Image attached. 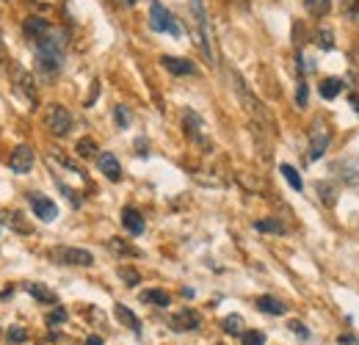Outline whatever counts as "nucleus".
Listing matches in <instances>:
<instances>
[{"instance_id":"1","label":"nucleus","mask_w":359,"mask_h":345,"mask_svg":"<svg viewBox=\"0 0 359 345\" xmlns=\"http://www.w3.org/2000/svg\"><path fill=\"white\" fill-rule=\"evenodd\" d=\"M36 72L45 78H55L61 72L64 64V36L61 34H50L42 42H36Z\"/></svg>"},{"instance_id":"2","label":"nucleus","mask_w":359,"mask_h":345,"mask_svg":"<svg viewBox=\"0 0 359 345\" xmlns=\"http://www.w3.org/2000/svg\"><path fill=\"white\" fill-rule=\"evenodd\" d=\"M149 25H152V31L169 34V36H175V39L182 34V31H180V25H177V20H175V14H172L163 3H158V0H152V3H149Z\"/></svg>"},{"instance_id":"3","label":"nucleus","mask_w":359,"mask_h":345,"mask_svg":"<svg viewBox=\"0 0 359 345\" xmlns=\"http://www.w3.org/2000/svg\"><path fill=\"white\" fill-rule=\"evenodd\" d=\"M50 259L58 262V265H67V268H89V265H94L91 252L75 249V246H58V249H53Z\"/></svg>"},{"instance_id":"4","label":"nucleus","mask_w":359,"mask_h":345,"mask_svg":"<svg viewBox=\"0 0 359 345\" xmlns=\"http://www.w3.org/2000/svg\"><path fill=\"white\" fill-rule=\"evenodd\" d=\"M45 125L53 135L64 138V135H69V130H72V114H69L64 105H50L45 111Z\"/></svg>"},{"instance_id":"5","label":"nucleus","mask_w":359,"mask_h":345,"mask_svg":"<svg viewBox=\"0 0 359 345\" xmlns=\"http://www.w3.org/2000/svg\"><path fill=\"white\" fill-rule=\"evenodd\" d=\"M329 141H332L329 128L323 125V119H315L313 130H310V161H320L323 158V152L329 149Z\"/></svg>"},{"instance_id":"6","label":"nucleus","mask_w":359,"mask_h":345,"mask_svg":"<svg viewBox=\"0 0 359 345\" xmlns=\"http://www.w3.org/2000/svg\"><path fill=\"white\" fill-rule=\"evenodd\" d=\"M11 81H14V88L28 100V102H34L36 105V83H34V78H31V72L28 69H22L20 64H14L11 67Z\"/></svg>"},{"instance_id":"7","label":"nucleus","mask_w":359,"mask_h":345,"mask_svg":"<svg viewBox=\"0 0 359 345\" xmlns=\"http://www.w3.org/2000/svg\"><path fill=\"white\" fill-rule=\"evenodd\" d=\"M334 177H340L346 185H359V155H348V158H340L334 166H332Z\"/></svg>"},{"instance_id":"8","label":"nucleus","mask_w":359,"mask_h":345,"mask_svg":"<svg viewBox=\"0 0 359 345\" xmlns=\"http://www.w3.org/2000/svg\"><path fill=\"white\" fill-rule=\"evenodd\" d=\"M34 149L28 147V144H20V147H14V152H11V158H8V166H11V172L17 174H25L34 169Z\"/></svg>"},{"instance_id":"9","label":"nucleus","mask_w":359,"mask_h":345,"mask_svg":"<svg viewBox=\"0 0 359 345\" xmlns=\"http://www.w3.org/2000/svg\"><path fill=\"white\" fill-rule=\"evenodd\" d=\"M169 326H172L175 332H196V329L202 326V315L194 312V309H182V312L169 318Z\"/></svg>"},{"instance_id":"10","label":"nucleus","mask_w":359,"mask_h":345,"mask_svg":"<svg viewBox=\"0 0 359 345\" xmlns=\"http://www.w3.org/2000/svg\"><path fill=\"white\" fill-rule=\"evenodd\" d=\"M28 199H31V210L36 213L39 221H55V218H58V208H55V202H53V199H47L45 194H31Z\"/></svg>"},{"instance_id":"11","label":"nucleus","mask_w":359,"mask_h":345,"mask_svg":"<svg viewBox=\"0 0 359 345\" xmlns=\"http://www.w3.org/2000/svg\"><path fill=\"white\" fill-rule=\"evenodd\" d=\"M182 122H185V133H188V138H194V141H196V144H202V147H210V141L205 138V128H202V119H199V114H196V111L185 108Z\"/></svg>"},{"instance_id":"12","label":"nucleus","mask_w":359,"mask_h":345,"mask_svg":"<svg viewBox=\"0 0 359 345\" xmlns=\"http://www.w3.org/2000/svg\"><path fill=\"white\" fill-rule=\"evenodd\" d=\"M22 31H25V36H28V39L42 42L45 36H50V34H53V25L47 22L45 17H28V20L22 22Z\"/></svg>"},{"instance_id":"13","label":"nucleus","mask_w":359,"mask_h":345,"mask_svg":"<svg viewBox=\"0 0 359 345\" xmlns=\"http://www.w3.org/2000/svg\"><path fill=\"white\" fill-rule=\"evenodd\" d=\"M97 169L102 172V177H108L111 182H119L122 180V166H119V158L111 155V152H102L97 158Z\"/></svg>"},{"instance_id":"14","label":"nucleus","mask_w":359,"mask_h":345,"mask_svg":"<svg viewBox=\"0 0 359 345\" xmlns=\"http://www.w3.org/2000/svg\"><path fill=\"white\" fill-rule=\"evenodd\" d=\"M161 64H163V67H166L172 75H180V78H182V75H196V67H194L188 58H177V55H163V58H161Z\"/></svg>"},{"instance_id":"15","label":"nucleus","mask_w":359,"mask_h":345,"mask_svg":"<svg viewBox=\"0 0 359 345\" xmlns=\"http://www.w3.org/2000/svg\"><path fill=\"white\" fill-rule=\"evenodd\" d=\"M0 224L11 226V229L20 232V235H28V232H31V224H25L22 213H17V210H0Z\"/></svg>"},{"instance_id":"16","label":"nucleus","mask_w":359,"mask_h":345,"mask_svg":"<svg viewBox=\"0 0 359 345\" xmlns=\"http://www.w3.org/2000/svg\"><path fill=\"white\" fill-rule=\"evenodd\" d=\"M122 224H125V229H128L130 235H141V232L147 229L144 216H141L135 208H125V210H122Z\"/></svg>"},{"instance_id":"17","label":"nucleus","mask_w":359,"mask_h":345,"mask_svg":"<svg viewBox=\"0 0 359 345\" xmlns=\"http://www.w3.org/2000/svg\"><path fill=\"white\" fill-rule=\"evenodd\" d=\"M114 315H116V320H119V323H125L130 332L141 334V320L133 315V309H128L125 304H116V306H114Z\"/></svg>"},{"instance_id":"18","label":"nucleus","mask_w":359,"mask_h":345,"mask_svg":"<svg viewBox=\"0 0 359 345\" xmlns=\"http://www.w3.org/2000/svg\"><path fill=\"white\" fill-rule=\"evenodd\" d=\"M25 290H28V296H34V299H36L39 304H58V296H55L50 288L39 285V282H36V285H28Z\"/></svg>"},{"instance_id":"19","label":"nucleus","mask_w":359,"mask_h":345,"mask_svg":"<svg viewBox=\"0 0 359 345\" xmlns=\"http://www.w3.org/2000/svg\"><path fill=\"white\" fill-rule=\"evenodd\" d=\"M257 309H263V312H269V315H285V312H287L285 302H279L276 296H260V299H257Z\"/></svg>"},{"instance_id":"20","label":"nucleus","mask_w":359,"mask_h":345,"mask_svg":"<svg viewBox=\"0 0 359 345\" xmlns=\"http://www.w3.org/2000/svg\"><path fill=\"white\" fill-rule=\"evenodd\" d=\"M343 86H346V83H343L340 78H323L320 86H318V91H320L323 100H334V97L343 91Z\"/></svg>"},{"instance_id":"21","label":"nucleus","mask_w":359,"mask_h":345,"mask_svg":"<svg viewBox=\"0 0 359 345\" xmlns=\"http://www.w3.org/2000/svg\"><path fill=\"white\" fill-rule=\"evenodd\" d=\"M108 249L116 252V255H122V257H141V249L130 246V243L122 241V238H111V241H108Z\"/></svg>"},{"instance_id":"22","label":"nucleus","mask_w":359,"mask_h":345,"mask_svg":"<svg viewBox=\"0 0 359 345\" xmlns=\"http://www.w3.org/2000/svg\"><path fill=\"white\" fill-rule=\"evenodd\" d=\"M141 302L155 304V306H169V304H172V296H169L166 290H144V293H141Z\"/></svg>"},{"instance_id":"23","label":"nucleus","mask_w":359,"mask_h":345,"mask_svg":"<svg viewBox=\"0 0 359 345\" xmlns=\"http://www.w3.org/2000/svg\"><path fill=\"white\" fill-rule=\"evenodd\" d=\"M255 229L257 232H269V235H285V224H279L276 218H260V221H255Z\"/></svg>"},{"instance_id":"24","label":"nucleus","mask_w":359,"mask_h":345,"mask_svg":"<svg viewBox=\"0 0 359 345\" xmlns=\"http://www.w3.org/2000/svg\"><path fill=\"white\" fill-rule=\"evenodd\" d=\"M279 172H282V177L287 180V185H290L293 191H304V182H302V177H299V172H296L293 166L282 163V166H279Z\"/></svg>"},{"instance_id":"25","label":"nucleus","mask_w":359,"mask_h":345,"mask_svg":"<svg viewBox=\"0 0 359 345\" xmlns=\"http://www.w3.org/2000/svg\"><path fill=\"white\" fill-rule=\"evenodd\" d=\"M222 326H224L226 334H232V337H235V334L241 337V334L246 332V329H243V318H241V315H229V318H224V320H222Z\"/></svg>"},{"instance_id":"26","label":"nucleus","mask_w":359,"mask_h":345,"mask_svg":"<svg viewBox=\"0 0 359 345\" xmlns=\"http://www.w3.org/2000/svg\"><path fill=\"white\" fill-rule=\"evenodd\" d=\"M304 6H307V11L313 14V17H326L329 14V8H332V0H304Z\"/></svg>"},{"instance_id":"27","label":"nucleus","mask_w":359,"mask_h":345,"mask_svg":"<svg viewBox=\"0 0 359 345\" xmlns=\"http://www.w3.org/2000/svg\"><path fill=\"white\" fill-rule=\"evenodd\" d=\"M75 152H78L81 158H86V161L94 158V155H100V152H97V141H91V138H81V141L75 144Z\"/></svg>"},{"instance_id":"28","label":"nucleus","mask_w":359,"mask_h":345,"mask_svg":"<svg viewBox=\"0 0 359 345\" xmlns=\"http://www.w3.org/2000/svg\"><path fill=\"white\" fill-rule=\"evenodd\" d=\"M318 196H320V202L334 205V199H337V188H332L329 182H318Z\"/></svg>"},{"instance_id":"29","label":"nucleus","mask_w":359,"mask_h":345,"mask_svg":"<svg viewBox=\"0 0 359 345\" xmlns=\"http://www.w3.org/2000/svg\"><path fill=\"white\" fill-rule=\"evenodd\" d=\"M307 100H310V88H307L304 75H299V86H296V105H299V108H304V105H307Z\"/></svg>"},{"instance_id":"30","label":"nucleus","mask_w":359,"mask_h":345,"mask_svg":"<svg viewBox=\"0 0 359 345\" xmlns=\"http://www.w3.org/2000/svg\"><path fill=\"white\" fill-rule=\"evenodd\" d=\"M114 122H116L119 128H130V114H128V108L116 105V108H114Z\"/></svg>"},{"instance_id":"31","label":"nucleus","mask_w":359,"mask_h":345,"mask_svg":"<svg viewBox=\"0 0 359 345\" xmlns=\"http://www.w3.org/2000/svg\"><path fill=\"white\" fill-rule=\"evenodd\" d=\"M241 340H243V345H266V334L263 332H243Z\"/></svg>"},{"instance_id":"32","label":"nucleus","mask_w":359,"mask_h":345,"mask_svg":"<svg viewBox=\"0 0 359 345\" xmlns=\"http://www.w3.org/2000/svg\"><path fill=\"white\" fill-rule=\"evenodd\" d=\"M6 337H8V343L20 345V343H25V340H28V332H25V329H20V326H14V329H8V332H6Z\"/></svg>"},{"instance_id":"33","label":"nucleus","mask_w":359,"mask_h":345,"mask_svg":"<svg viewBox=\"0 0 359 345\" xmlns=\"http://www.w3.org/2000/svg\"><path fill=\"white\" fill-rule=\"evenodd\" d=\"M318 47H323V50H332L334 47V36H332L329 28H320L318 31Z\"/></svg>"},{"instance_id":"34","label":"nucleus","mask_w":359,"mask_h":345,"mask_svg":"<svg viewBox=\"0 0 359 345\" xmlns=\"http://www.w3.org/2000/svg\"><path fill=\"white\" fill-rule=\"evenodd\" d=\"M61 323H67V312L58 306V309H53V312L47 315V326H61Z\"/></svg>"},{"instance_id":"35","label":"nucleus","mask_w":359,"mask_h":345,"mask_svg":"<svg viewBox=\"0 0 359 345\" xmlns=\"http://www.w3.org/2000/svg\"><path fill=\"white\" fill-rule=\"evenodd\" d=\"M290 329H293V332H296V334H299L302 340H310V329H307L304 323H299V320H293V323H290Z\"/></svg>"},{"instance_id":"36","label":"nucleus","mask_w":359,"mask_h":345,"mask_svg":"<svg viewBox=\"0 0 359 345\" xmlns=\"http://www.w3.org/2000/svg\"><path fill=\"white\" fill-rule=\"evenodd\" d=\"M119 276H122L128 285H138V273L130 271V268H122V271H119Z\"/></svg>"},{"instance_id":"37","label":"nucleus","mask_w":359,"mask_h":345,"mask_svg":"<svg viewBox=\"0 0 359 345\" xmlns=\"http://www.w3.org/2000/svg\"><path fill=\"white\" fill-rule=\"evenodd\" d=\"M357 3H359V0H337V6H340V8L346 11V14H348V11H351V8L357 6Z\"/></svg>"},{"instance_id":"38","label":"nucleus","mask_w":359,"mask_h":345,"mask_svg":"<svg viewBox=\"0 0 359 345\" xmlns=\"http://www.w3.org/2000/svg\"><path fill=\"white\" fill-rule=\"evenodd\" d=\"M337 343L340 345H357V337H354V334H340V337H337Z\"/></svg>"},{"instance_id":"39","label":"nucleus","mask_w":359,"mask_h":345,"mask_svg":"<svg viewBox=\"0 0 359 345\" xmlns=\"http://www.w3.org/2000/svg\"><path fill=\"white\" fill-rule=\"evenodd\" d=\"M6 64H8V55H6V47H3V36H0V72H3Z\"/></svg>"},{"instance_id":"40","label":"nucleus","mask_w":359,"mask_h":345,"mask_svg":"<svg viewBox=\"0 0 359 345\" xmlns=\"http://www.w3.org/2000/svg\"><path fill=\"white\" fill-rule=\"evenodd\" d=\"M97 94H100V81H94V83H91V94H89V100H86V105L94 102V97H97Z\"/></svg>"},{"instance_id":"41","label":"nucleus","mask_w":359,"mask_h":345,"mask_svg":"<svg viewBox=\"0 0 359 345\" xmlns=\"http://www.w3.org/2000/svg\"><path fill=\"white\" fill-rule=\"evenodd\" d=\"M86 345H102V337L100 334H91V337H86Z\"/></svg>"},{"instance_id":"42","label":"nucleus","mask_w":359,"mask_h":345,"mask_svg":"<svg viewBox=\"0 0 359 345\" xmlns=\"http://www.w3.org/2000/svg\"><path fill=\"white\" fill-rule=\"evenodd\" d=\"M348 17H351V20H354V22L359 25V3L354 6V8H351V11H348Z\"/></svg>"},{"instance_id":"43","label":"nucleus","mask_w":359,"mask_h":345,"mask_svg":"<svg viewBox=\"0 0 359 345\" xmlns=\"http://www.w3.org/2000/svg\"><path fill=\"white\" fill-rule=\"evenodd\" d=\"M196 293H194V288H182V299H194Z\"/></svg>"},{"instance_id":"44","label":"nucleus","mask_w":359,"mask_h":345,"mask_svg":"<svg viewBox=\"0 0 359 345\" xmlns=\"http://www.w3.org/2000/svg\"><path fill=\"white\" fill-rule=\"evenodd\" d=\"M351 105H354V111L359 114V97H351Z\"/></svg>"},{"instance_id":"45","label":"nucleus","mask_w":359,"mask_h":345,"mask_svg":"<svg viewBox=\"0 0 359 345\" xmlns=\"http://www.w3.org/2000/svg\"><path fill=\"white\" fill-rule=\"evenodd\" d=\"M122 3H125V6H135V0H122Z\"/></svg>"}]
</instances>
